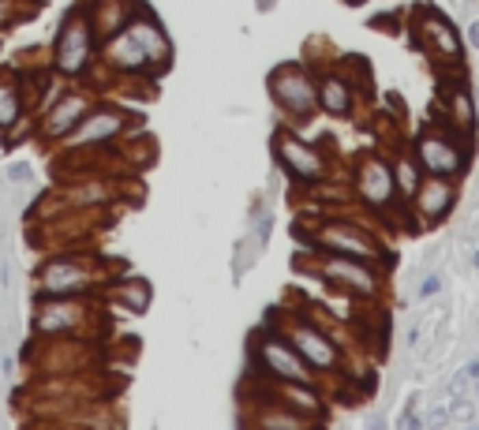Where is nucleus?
<instances>
[{
  "label": "nucleus",
  "instance_id": "nucleus-1",
  "mask_svg": "<svg viewBox=\"0 0 479 430\" xmlns=\"http://www.w3.org/2000/svg\"><path fill=\"white\" fill-rule=\"evenodd\" d=\"M251 367L262 371L270 381H307V386L315 381L307 371V360L281 333H259L251 340Z\"/></svg>",
  "mask_w": 479,
  "mask_h": 430
},
{
  "label": "nucleus",
  "instance_id": "nucleus-2",
  "mask_svg": "<svg viewBox=\"0 0 479 430\" xmlns=\"http://www.w3.org/2000/svg\"><path fill=\"white\" fill-rule=\"evenodd\" d=\"M94 23L86 12H68L57 30V45H53V64H57L60 75L75 79L86 71V64L94 60Z\"/></svg>",
  "mask_w": 479,
  "mask_h": 430
},
{
  "label": "nucleus",
  "instance_id": "nucleus-3",
  "mask_svg": "<svg viewBox=\"0 0 479 430\" xmlns=\"http://www.w3.org/2000/svg\"><path fill=\"white\" fill-rule=\"evenodd\" d=\"M270 94L277 98V105L285 109V113L292 116H311V109H315L318 94H315V83L307 79V71L300 68V64H285V68H277L274 75H270Z\"/></svg>",
  "mask_w": 479,
  "mask_h": 430
},
{
  "label": "nucleus",
  "instance_id": "nucleus-4",
  "mask_svg": "<svg viewBox=\"0 0 479 430\" xmlns=\"http://www.w3.org/2000/svg\"><path fill=\"white\" fill-rule=\"evenodd\" d=\"M274 150H277V161H281V169L289 172V176H296L300 184H315V180L326 176V161L322 154H318L315 146H307V142H300L292 131H277L274 139Z\"/></svg>",
  "mask_w": 479,
  "mask_h": 430
},
{
  "label": "nucleus",
  "instance_id": "nucleus-5",
  "mask_svg": "<svg viewBox=\"0 0 479 430\" xmlns=\"http://www.w3.org/2000/svg\"><path fill=\"white\" fill-rule=\"evenodd\" d=\"M94 281H98V273L79 258H53L49 266L38 273L42 296H79V292H86Z\"/></svg>",
  "mask_w": 479,
  "mask_h": 430
},
{
  "label": "nucleus",
  "instance_id": "nucleus-6",
  "mask_svg": "<svg viewBox=\"0 0 479 430\" xmlns=\"http://www.w3.org/2000/svg\"><path fill=\"white\" fill-rule=\"evenodd\" d=\"M127 30L135 34V42L142 45V53H146L150 68L154 71H165L172 64V42L169 34L161 30V23L154 19V15L146 12V8H139V12H131V19H127Z\"/></svg>",
  "mask_w": 479,
  "mask_h": 430
},
{
  "label": "nucleus",
  "instance_id": "nucleus-7",
  "mask_svg": "<svg viewBox=\"0 0 479 430\" xmlns=\"http://www.w3.org/2000/svg\"><path fill=\"white\" fill-rule=\"evenodd\" d=\"M318 247H330L333 254H348V258H378V243L371 240L367 232H359L356 225H348V221H333V225H322L318 228Z\"/></svg>",
  "mask_w": 479,
  "mask_h": 430
},
{
  "label": "nucleus",
  "instance_id": "nucleus-8",
  "mask_svg": "<svg viewBox=\"0 0 479 430\" xmlns=\"http://www.w3.org/2000/svg\"><path fill=\"white\" fill-rule=\"evenodd\" d=\"M127 127V116L120 109H90V113L79 120V127L68 135L71 146H101V142L116 139Z\"/></svg>",
  "mask_w": 479,
  "mask_h": 430
},
{
  "label": "nucleus",
  "instance_id": "nucleus-9",
  "mask_svg": "<svg viewBox=\"0 0 479 430\" xmlns=\"http://www.w3.org/2000/svg\"><path fill=\"white\" fill-rule=\"evenodd\" d=\"M322 277L330 284H337V288L356 292V296H374V288H378V281H374L371 269H367L359 258H348V254H333V258H326L322 262Z\"/></svg>",
  "mask_w": 479,
  "mask_h": 430
},
{
  "label": "nucleus",
  "instance_id": "nucleus-10",
  "mask_svg": "<svg viewBox=\"0 0 479 430\" xmlns=\"http://www.w3.org/2000/svg\"><path fill=\"white\" fill-rule=\"evenodd\" d=\"M83 318V307L71 296H42V304L34 310V330L42 337H53V333H68L79 325Z\"/></svg>",
  "mask_w": 479,
  "mask_h": 430
},
{
  "label": "nucleus",
  "instance_id": "nucleus-11",
  "mask_svg": "<svg viewBox=\"0 0 479 430\" xmlns=\"http://www.w3.org/2000/svg\"><path fill=\"white\" fill-rule=\"evenodd\" d=\"M289 340H292V348H296L311 367H318V371H333V367H337V348H333V340L326 337L322 330H315V325H307V322H296V325H292V333H289Z\"/></svg>",
  "mask_w": 479,
  "mask_h": 430
},
{
  "label": "nucleus",
  "instance_id": "nucleus-12",
  "mask_svg": "<svg viewBox=\"0 0 479 430\" xmlns=\"http://www.w3.org/2000/svg\"><path fill=\"white\" fill-rule=\"evenodd\" d=\"M86 113H90V98H86V94H64L57 105L45 113L42 135H49V139H68Z\"/></svg>",
  "mask_w": 479,
  "mask_h": 430
},
{
  "label": "nucleus",
  "instance_id": "nucleus-13",
  "mask_svg": "<svg viewBox=\"0 0 479 430\" xmlns=\"http://www.w3.org/2000/svg\"><path fill=\"white\" fill-rule=\"evenodd\" d=\"M393 191H397V180H393V169L378 157L363 161L359 169V198L371 206H389L393 202Z\"/></svg>",
  "mask_w": 479,
  "mask_h": 430
},
{
  "label": "nucleus",
  "instance_id": "nucleus-14",
  "mask_svg": "<svg viewBox=\"0 0 479 430\" xmlns=\"http://www.w3.org/2000/svg\"><path fill=\"white\" fill-rule=\"evenodd\" d=\"M416 150H419L423 169L435 172V176H450V172L461 169V150L450 139H442V135H423L416 142Z\"/></svg>",
  "mask_w": 479,
  "mask_h": 430
},
{
  "label": "nucleus",
  "instance_id": "nucleus-15",
  "mask_svg": "<svg viewBox=\"0 0 479 430\" xmlns=\"http://www.w3.org/2000/svg\"><path fill=\"white\" fill-rule=\"evenodd\" d=\"M105 57L113 68L120 71H142V68H150V60H146V53H142V45L135 42V34L131 30H116L113 38H105ZM154 71V68H150Z\"/></svg>",
  "mask_w": 479,
  "mask_h": 430
},
{
  "label": "nucleus",
  "instance_id": "nucleus-16",
  "mask_svg": "<svg viewBox=\"0 0 479 430\" xmlns=\"http://www.w3.org/2000/svg\"><path fill=\"white\" fill-rule=\"evenodd\" d=\"M419 38L438 53V57H450V60H453V57L461 53L457 34H453V27L442 19V15H423V19H419Z\"/></svg>",
  "mask_w": 479,
  "mask_h": 430
},
{
  "label": "nucleus",
  "instance_id": "nucleus-17",
  "mask_svg": "<svg viewBox=\"0 0 479 430\" xmlns=\"http://www.w3.org/2000/svg\"><path fill=\"white\" fill-rule=\"evenodd\" d=\"M416 206H419V213L427 221H438V217H445L450 213V206H453V187L445 184V180H427V184H419L416 187Z\"/></svg>",
  "mask_w": 479,
  "mask_h": 430
},
{
  "label": "nucleus",
  "instance_id": "nucleus-18",
  "mask_svg": "<svg viewBox=\"0 0 479 430\" xmlns=\"http://www.w3.org/2000/svg\"><path fill=\"white\" fill-rule=\"evenodd\" d=\"M277 397H281L277 404L292 408V412H296V416H303V419H318V416H322V401H318V397L311 393L307 381H281Z\"/></svg>",
  "mask_w": 479,
  "mask_h": 430
},
{
  "label": "nucleus",
  "instance_id": "nucleus-19",
  "mask_svg": "<svg viewBox=\"0 0 479 430\" xmlns=\"http://www.w3.org/2000/svg\"><path fill=\"white\" fill-rule=\"evenodd\" d=\"M127 19H131L127 0L124 4H120V0H98V8L90 12V23H94V34L98 38H113L116 30L127 27Z\"/></svg>",
  "mask_w": 479,
  "mask_h": 430
},
{
  "label": "nucleus",
  "instance_id": "nucleus-20",
  "mask_svg": "<svg viewBox=\"0 0 479 430\" xmlns=\"http://www.w3.org/2000/svg\"><path fill=\"white\" fill-rule=\"evenodd\" d=\"M318 105H322L330 116H345L348 109H352V94H348L345 79H341V75H326L322 83H318Z\"/></svg>",
  "mask_w": 479,
  "mask_h": 430
},
{
  "label": "nucleus",
  "instance_id": "nucleus-21",
  "mask_svg": "<svg viewBox=\"0 0 479 430\" xmlns=\"http://www.w3.org/2000/svg\"><path fill=\"white\" fill-rule=\"evenodd\" d=\"M113 299L124 310H131V314H142V310L150 307V281H142V277H127V281L113 284Z\"/></svg>",
  "mask_w": 479,
  "mask_h": 430
},
{
  "label": "nucleus",
  "instance_id": "nucleus-22",
  "mask_svg": "<svg viewBox=\"0 0 479 430\" xmlns=\"http://www.w3.org/2000/svg\"><path fill=\"white\" fill-rule=\"evenodd\" d=\"M23 113V94L12 79H0V131H12Z\"/></svg>",
  "mask_w": 479,
  "mask_h": 430
},
{
  "label": "nucleus",
  "instance_id": "nucleus-23",
  "mask_svg": "<svg viewBox=\"0 0 479 430\" xmlns=\"http://www.w3.org/2000/svg\"><path fill=\"white\" fill-rule=\"evenodd\" d=\"M259 423H262V427H285V430H300L303 423H307V419H303V416H296L292 408H285V404H281V408H274V412H262V416H259Z\"/></svg>",
  "mask_w": 479,
  "mask_h": 430
},
{
  "label": "nucleus",
  "instance_id": "nucleus-24",
  "mask_svg": "<svg viewBox=\"0 0 479 430\" xmlns=\"http://www.w3.org/2000/svg\"><path fill=\"white\" fill-rule=\"evenodd\" d=\"M450 109L457 127H472V101H468V90H453L450 94Z\"/></svg>",
  "mask_w": 479,
  "mask_h": 430
},
{
  "label": "nucleus",
  "instance_id": "nucleus-25",
  "mask_svg": "<svg viewBox=\"0 0 479 430\" xmlns=\"http://www.w3.org/2000/svg\"><path fill=\"white\" fill-rule=\"evenodd\" d=\"M393 180L404 187V195H416V187H419V176H416V169H412V161H401V165H397Z\"/></svg>",
  "mask_w": 479,
  "mask_h": 430
},
{
  "label": "nucleus",
  "instance_id": "nucleus-26",
  "mask_svg": "<svg viewBox=\"0 0 479 430\" xmlns=\"http://www.w3.org/2000/svg\"><path fill=\"white\" fill-rule=\"evenodd\" d=\"M30 176H34V169H30V161H15L12 169H8V180H15V184H27Z\"/></svg>",
  "mask_w": 479,
  "mask_h": 430
},
{
  "label": "nucleus",
  "instance_id": "nucleus-27",
  "mask_svg": "<svg viewBox=\"0 0 479 430\" xmlns=\"http://www.w3.org/2000/svg\"><path fill=\"white\" fill-rule=\"evenodd\" d=\"M435 292H442V277H438V273H430L427 281L419 284V296H435Z\"/></svg>",
  "mask_w": 479,
  "mask_h": 430
},
{
  "label": "nucleus",
  "instance_id": "nucleus-28",
  "mask_svg": "<svg viewBox=\"0 0 479 430\" xmlns=\"http://www.w3.org/2000/svg\"><path fill=\"white\" fill-rule=\"evenodd\" d=\"M15 0H0V27H8V23H12L15 19Z\"/></svg>",
  "mask_w": 479,
  "mask_h": 430
},
{
  "label": "nucleus",
  "instance_id": "nucleus-29",
  "mask_svg": "<svg viewBox=\"0 0 479 430\" xmlns=\"http://www.w3.org/2000/svg\"><path fill=\"white\" fill-rule=\"evenodd\" d=\"M453 416H457V419H472V404H461V397H453Z\"/></svg>",
  "mask_w": 479,
  "mask_h": 430
},
{
  "label": "nucleus",
  "instance_id": "nucleus-30",
  "mask_svg": "<svg viewBox=\"0 0 479 430\" xmlns=\"http://www.w3.org/2000/svg\"><path fill=\"white\" fill-rule=\"evenodd\" d=\"M468 42H472L476 49H479V23H472V30H468Z\"/></svg>",
  "mask_w": 479,
  "mask_h": 430
},
{
  "label": "nucleus",
  "instance_id": "nucleus-31",
  "mask_svg": "<svg viewBox=\"0 0 479 430\" xmlns=\"http://www.w3.org/2000/svg\"><path fill=\"white\" fill-rule=\"evenodd\" d=\"M465 374H468V378H479V360L468 363V371H465Z\"/></svg>",
  "mask_w": 479,
  "mask_h": 430
},
{
  "label": "nucleus",
  "instance_id": "nucleus-32",
  "mask_svg": "<svg viewBox=\"0 0 479 430\" xmlns=\"http://www.w3.org/2000/svg\"><path fill=\"white\" fill-rule=\"evenodd\" d=\"M472 262H476V269H479V251H476V258H472Z\"/></svg>",
  "mask_w": 479,
  "mask_h": 430
}]
</instances>
